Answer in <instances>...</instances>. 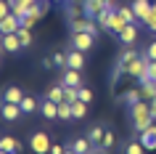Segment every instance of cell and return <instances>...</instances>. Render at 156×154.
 <instances>
[{"mask_svg": "<svg viewBox=\"0 0 156 154\" xmlns=\"http://www.w3.org/2000/svg\"><path fill=\"white\" fill-rule=\"evenodd\" d=\"M143 56H146L148 61H156V40H151L146 48H143Z\"/></svg>", "mask_w": 156, "mask_h": 154, "instance_id": "d6a6232c", "label": "cell"}, {"mask_svg": "<svg viewBox=\"0 0 156 154\" xmlns=\"http://www.w3.org/2000/svg\"><path fill=\"white\" fill-rule=\"evenodd\" d=\"M21 40H19V32H8V35H0V51L3 53H21Z\"/></svg>", "mask_w": 156, "mask_h": 154, "instance_id": "277c9868", "label": "cell"}, {"mask_svg": "<svg viewBox=\"0 0 156 154\" xmlns=\"http://www.w3.org/2000/svg\"><path fill=\"white\" fill-rule=\"evenodd\" d=\"M106 6H108L106 0H82V13H85L87 19H95L101 11L106 8Z\"/></svg>", "mask_w": 156, "mask_h": 154, "instance_id": "9c48e42d", "label": "cell"}, {"mask_svg": "<svg viewBox=\"0 0 156 154\" xmlns=\"http://www.w3.org/2000/svg\"><path fill=\"white\" fill-rule=\"evenodd\" d=\"M8 3H11V6H13V3H16V0H8Z\"/></svg>", "mask_w": 156, "mask_h": 154, "instance_id": "7bdbcfd3", "label": "cell"}, {"mask_svg": "<svg viewBox=\"0 0 156 154\" xmlns=\"http://www.w3.org/2000/svg\"><path fill=\"white\" fill-rule=\"evenodd\" d=\"M140 98H143V93H140V90H124V93H122V101H124V106H127V109H130V106H135Z\"/></svg>", "mask_w": 156, "mask_h": 154, "instance_id": "cb8c5ba5", "label": "cell"}, {"mask_svg": "<svg viewBox=\"0 0 156 154\" xmlns=\"http://www.w3.org/2000/svg\"><path fill=\"white\" fill-rule=\"evenodd\" d=\"M72 112H74V120H80V117H85V114H87V101H82V98H77V101H72Z\"/></svg>", "mask_w": 156, "mask_h": 154, "instance_id": "4316f807", "label": "cell"}, {"mask_svg": "<svg viewBox=\"0 0 156 154\" xmlns=\"http://www.w3.org/2000/svg\"><path fill=\"white\" fill-rule=\"evenodd\" d=\"M16 32H19L21 45H24V48H29V45H32V29H29V27H19Z\"/></svg>", "mask_w": 156, "mask_h": 154, "instance_id": "4dcf8cb0", "label": "cell"}, {"mask_svg": "<svg viewBox=\"0 0 156 154\" xmlns=\"http://www.w3.org/2000/svg\"><path fill=\"white\" fill-rule=\"evenodd\" d=\"M66 66H72V69H80V72H82V69H85V51L72 48L69 53H66Z\"/></svg>", "mask_w": 156, "mask_h": 154, "instance_id": "4fadbf2b", "label": "cell"}, {"mask_svg": "<svg viewBox=\"0 0 156 154\" xmlns=\"http://www.w3.org/2000/svg\"><path fill=\"white\" fill-rule=\"evenodd\" d=\"M53 3H61V6H64V3H66V0H53Z\"/></svg>", "mask_w": 156, "mask_h": 154, "instance_id": "b9f144b4", "label": "cell"}, {"mask_svg": "<svg viewBox=\"0 0 156 154\" xmlns=\"http://www.w3.org/2000/svg\"><path fill=\"white\" fill-rule=\"evenodd\" d=\"M146 27H148V29H151V32L156 35V11H154V8H151V16L146 19Z\"/></svg>", "mask_w": 156, "mask_h": 154, "instance_id": "d590c367", "label": "cell"}, {"mask_svg": "<svg viewBox=\"0 0 156 154\" xmlns=\"http://www.w3.org/2000/svg\"><path fill=\"white\" fill-rule=\"evenodd\" d=\"M122 154H146V146L140 144V138H130L122 146Z\"/></svg>", "mask_w": 156, "mask_h": 154, "instance_id": "44dd1931", "label": "cell"}, {"mask_svg": "<svg viewBox=\"0 0 156 154\" xmlns=\"http://www.w3.org/2000/svg\"><path fill=\"white\" fill-rule=\"evenodd\" d=\"M116 11H119V13H122V16L127 19L130 24H140V19L135 16V11H132V6H119V8H116Z\"/></svg>", "mask_w": 156, "mask_h": 154, "instance_id": "f546056e", "label": "cell"}, {"mask_svg": "<svg viewBox=\"0 0 156 154\" xmlns=\"http://www.w3.org/2000/svg\"><path fill=\"white\" fill-rule=\"evenodd\" d=\"M106 3H114V0H106Z\"/></svg>", "mask_w": 156, "mask_h": 154, "instance_id": "ee69618b", "label": "cell"}, {"mask_svg": "<svg viewBox=\"0 0 156 154\" xmlns=\"http://www.w3.org/2000/svg\"><path fill=\"white\" fill-rule=\"evenodd\" d=\"M50 58H53V69H58V72L66 69V53H64V51H56Z\"/></svg>", "mask_w": 156, "mask_h": 154, "instance_id": "1f68e13d", "label": "cell"}, {"mask_svg": "<svg viewBox=\"0 0 156 154\" xmlns=\"http://www.w3.org/2000/svg\"><path fill=\"white\" fill-rule=\"evenodd\" d=\"M50 136L45 133V130H34L32 136H29V149H32L34 154H50Z\"/></svg>", "mask_w": 156, "mask_h": 154, "instance_id": "3957f363", "label": "cell"}, {"mask_svg": "<svg viewBox=\"0 0 156 154\" xmlns=\"http://www.w3.org/2000/svg\"><path fill=\"white\" fill-rule=\"evenodd\" d=\"M80 98H82V101H87V104H90V101H93V90L87 88V85H80Z\"/></svg>", "mask_w": 156, "mask_h": 154, "instance_id": "e575fe53", "label": "cell"}, {"mask_svg": "<svg viewBox=\"0 0 156 154\" xmlns=\"http://www.w3.org/2000/svg\"><path fill=\"white\" fill-rule=\"evenodd\" d=\"M45 96H48L50 101H56V104H61V101H64V85H61V82H56V85H50Z\"/></svg>", "mask_w": 156, "mask_h": 154, "instance_id": "603a6c76", "label": "cell"}, {"mask_svg": "<svg viewBox=\"0 0 156 154\" xmlns=\"http://www.w3.org/2000/svg\"><path fill=\"white\" fill-rule=\"evenodd\" d=\"M58 120H74V112H72V104L69 101H61L58 104Z\"/></svg>", "mask_w": 156, "mask_h": 154, "instance_id": "f1b7e54d", "label": "cell"}, {"mask_svg": "<svg viewBox=\"0 0 156 154\" xmlns=\"http://www.w3.org/2000/svg\"><path fill=\"white\" fill-rule=\"evenodd\" d=\"M0 149H5V152H19V141L13 136H0Z\"/></svg>", "mask_w": 156, "mask_h": 154, "instance_id": "83f0119b", "label": "cell"}, {"mask_svg": "<svg viewBox=\"0 0 156 154\" xmlns=\"http://www.w3.org/2000/svg\"><path fill=\"white\" fill-rule=\"evenodd\" d=\"M138 138H140V144L146 146V152H154L156 149V125H151L143 133H138Z\"/></svg>", "mask_w": 156, "mask_h": 154, "instance_id": "9a60e30c", "label": "cell"}, {"mask_svg": "<svg viewBox=\"0 0 156 154\" xmlns=\"http://www.w3.org/2000/svg\"><path fill=\"white\" fill-rule=\"evenodd\" d=\"M93 45H95V35H90V32H72V48H77V51H93Z\"/></svg>", "mask_w": 156, "mask_h": 154, "instance_id": "5b68a950", "label": "cell"}, {"mask_svg": "<svg viewBox=\"0 0 156 154\" xmlns=\"http://www.w3.org/2000/svg\"><path fill=\"white\" fill-rule=\"evenodd\" d=\"M146 69H148V58L140 53L130 66H127V77H135V80H143L146 77Z\"/></svg>", "mask_w": 156, "mask_h": 154, "instance_id": "52a82bcc", "label": "cell"}, {"mask_svg": "<svg viewBox=\"0 0 156 154\" xmlns=\"http://www.w3.org/2000/svg\"><path fill=\"white\" fill-rule=\"evenodd\" d=\"M138 35H140L138 24H127V27L122 29V32L116 35V40L122 43V45H135V43H138Z\"/></svg>", "mask_w": 156, "mask_h": 154, "instance_id": "ba28073f", "label": "cell"}, {"mask_svg": "<svg viewBox=\"0 0 156 154\" xmlns=\"http://www.w3.org/2000/svg\"><path fill=\"white\" fill-rule=\"evenodd\" d=\"M146 80H154L156 82V61H148V69H146V77L140 82H146Z\"/></svg>", "mask_w": 156, "mask_h": 154, "instance_id": "836d02e7", "label": "cell"}, {"mask_svg": "<svg viewBox=\"0 0 156 154\" xmlns=\"http://www.w3.org/2000/svg\"><path fill=\"white\" fill-rule=\"evenodd\" d=\"M40 112H42L45 120H58V104H56V101H50L48 96L40 101Z\"/></svg>", "mask_w": 156, "mask_h": 154, "instance_id": "2e32d148", "label": "cell"}, {"mask_svg": "<svg viewBox=\"0 0 156 154\" xmlns=\"http://www.w3.org/2000/svg\"><path fill=\"white\" fill-rule=\"evenodd\" d=\"M93 154H106V152H101V149H95V152H93Z\"/></svg>", "mask_w": 156, "mask_h": 154, "instance_id": "60d3db41", "label": "cell"}, {"mask_svg": "<svg viewBox=\"0 0 156 154\" xmlns=\"http://www.w3.org/2000/svg\"><path fill=\"white\" fill-rule=\"evenodd\" d=\"M114 11H116V6H114V3H108L106 8L101 11L98 16H95V21H98V27L103 29V32H106V29H108V24H111V16H114Z\"/></svg>", "mask_w": 156, "mask_h": 154, "instance_id": "ac0fdd59", "label": "cell"}, {"mask_svg": "<svg viewBox=\"0 0 156 154\" xmlns=\"http://www.w3.org/2000/svg\"><path fill=\"white\" fill-rule=\"evenodd\" d=\"M140 56V51H135L132 45H124V51L119 53V58H116V64H114V74H111V82H116L122 74H127V66L135 61V58Z\"/></svg>", "mask_w": 156, "mask_h": 154, "instance_id": "7a4b0ae2", "label": "cell"}, {"mask_svg": "<svg viewBox=\"0 0 156 154\" xmlns=\"http://www.w3.org/2000/svg\"><path fill=\"white\" fill-rule=\"evenodd\" d=\"M19 27H21V19H19L16 13H13V11H11V13H8V16H5V19H0V35L16 32Z\"/></svg>", "mask_w": 156, "mask_h": 154, "instance_id": "7c38bea8", "label": "cell"}, {"mask_svg": "<svg viewBox=\"0 0 156 154\" xmlns=\"http://www.w3.org/2000/svg\"><path fill=\"white\" fill-rule=\"evenodd\" d=\"M148 106H151V114H154V120H156V98H151V101H148Z\"/></svg>", "mask_w": 156, "mask_h": 154, "instance_id": "ab89813d", "label": "cell"}, {"mask_svg": "<svg viewBox=\"0 0 156 154\" xmlns=\"http://www.w3.org/2000/svg\"><path fill=\"white\" fill-rule=\"evenodd\" d=\"M21 112L24 114H34V112H40V101H37V98L34 96H29V93H24V98H21Z\"/></svg>", "mask_w": 156, "mask_h": 154, "instance_id": "ffe728a7", "label": "cell"}, {"mask_svg": "<svg viewBox=\"0 0 156 154\" xmlns=\"http://www.w3.org/2000/svg\"><path fill=\"white\" fill-rule=\"evenodd\" d=\"M34 21H40V19H37V16H32V13H27V16L21 19V27H29V29H32V27H34Z\"/></svg>", "mask_w": 156, "mask_h": 154, "instance_id": "8d00e7d4", "label": "cell"}, {"mask_svg": "<svg viewBox=\"0 0 156 154\" xmlns=\"http://www.w3.org/2000/svg\"><path fill=\"white\" fill-rule=\"evenodd\" d=\"M103 133H106V128H103V125H93V128L87 130L85 136L90 138L93 144H95V149H98V144H101V138H103Z\"/></svg>", "mask_w": 156, "mask_h": 154, "instance_id": "d4e9b609", "label": "cell"}, {"mask_svg": "<svg viewBox=\"0 0 156 154\" xmlns=\"http://www.w3.org/2000/svg\"><path fill=\"white\" fill-rule=\"evenodd\" d=\"M11 13V3L8 0H0V19H5Z\"/></svg>", "mask_w": 156, "mask_h": 154, "instance_id": "74e56055", "label": "cell"}, {"mask_svg": "<svg viewBox=\"0 0 156 154\" xmlns=\"http://www.w3.org/2000/svg\"><path fill=\"white\" fill-rule=\"evenodd\" d=\"M114 144H116V136H114V130H108V128H106V133H103V138H101L98 149H101V152H111V149H114Z\"/></svg>", "mask_w": 156, "mask_h": 154, "instance_id": "7402d4cb", "label": "cell"}, {"mask_svg": "<svg viewBox=\"0 0 156 154\" xmlns=\"http://www.w3.org/2000/svg\"><path fill=\"white\" fill-rule=\"evenodd\" d=\"M21 114H24V112H21V106H19V104H11V101H0V117H3L5 122H16Z\"/></svg>", "mask_w": 156, "mask_h": 154, "instance_id": "8992f818", "label": "cell"}, {"mask_svg": "<svg viewBox=\"0 0 156 154\" xmlns=\"http://www.w3.org/2000/svg\"><path fill=\"white\" fill-rule=\"evenodd\" d=\"M140 93H143V98H146V101L156 98V82H154V80H146V82H140Z\"/></svg>", "mask_w": 156, "mask_h": 154, "instance_id": "484cf974", "label": "cell"}, {"mask_svg": "<svg viewBox=\"0 0 156 154\" xmlns=\"http://www.w3.org/2000/svg\"><path fill=\"white\" fill-rule=\"evenodd\" d=\"M69 146H72V149H74L77 154H93V152H95V144H93V141H90L87 136H80V138H74V141H72Z\"/></svg>", "mask_w": 156, "mask_h": 154, "instance_id": "8fae6325", "label": "cell"}, {"mask_svg": "<svg viewBox=\"0 0 156 154\" xmlns=\"http://www.w3.org/2000/svg\"><path fill=\"white\" fill-rule=\"evenodd\" d=\"M61 85H74V88H80V85H82V74H80V69H72V66L61 69Z\"/></svg>", "mask_w": 156, "mask_h": 154, "instance_id": "30bf717a", "label": "cell"}, {"mask_svg": "<svg viewBox=\"0 0 156 154\" xmlns=\"http://www.w3.org/2000/svg\"><path fill=\"white\" fill-rule=\"evenodd\" d=\"M130 6H132V11H135V16L140 19V24H146V19L151 16V3H148V0H132Z\"/></svg>", "mask_w": 156, "mask_h": 154, "instance_id": "5bb4252c", "label": "cell"}, {"mask_svg": "<svg viewBox=\"0 0 156 154\" xmlns=\"http://www.w3.org/2000/svg\"><path fill=\"white\" fill-rule=\"evenodd\" d=\"M64 152H66V149L61 144H53V146H50V154H64Z\"/></svg>", "mask_w": 156, "mask_h": 154, "instance_id": "f35d334b", "label": "cell"}, {"mask_svg": "<svg viewBox=\"0 0 156 154\" xmlns=\"http://www.w3.org/2000/svg\"><path fill=\"white\" fill-rule=\"evenodd\" d=\"M130 120H132V130L135 133H143L146 128L154 125V114H151V106H148L146 98H140L135 106H130Z\"/></svg>", "mask_w": 156, "mask_h": 154, "instance_id": "6da1fadb", "label": "cell"}, {"mask_svg": "<svg viewBox=\"0 0 156 154\" xmlns=\"http://www.w3.org/2000/svg\"><path fill=\"white\" fill-rule=\"evenodd\" d=\"M21 98H24V93H21L19 85H8L0 93V101H11V104H21Z\"/></svg>", "mask_w": 156, "mask_h": 154, "instance_id": "e0dca14e", "label": "cell"}, {"mask_svg": "<svg viewBox=\"0 0 156 154\" xmlns=\"http://www.w3.org/2000/svg\"><path fill=\"white\" fill-rule=\"evenodd\" d=\"M127 24H130V21H127V19H124L122 13H119V11H114V16H111V24H108V29H106V32L116 37V35L122 32V29H124Z\"/></svg>", "mask_w": 156, "mask_h": 154, "instance_id": "d6986e66", "label": "cell"}]
</instances>
